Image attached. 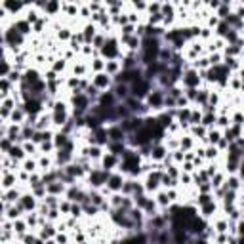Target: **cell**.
<instances>
[{
    "mask_svg": "<svg viewBox=\"0 0 244 244\" xmlns=\"http://www.w3.org/2000/svg\"><path fill=\"white\" fill-rule=\"evenodd\" d=\"M90 181H92V185L99 187V185H103L105 181H109V174H107V172H99V170H96V172H92Z\"/></svg>",
    "mask_w": 244,
    "mask_h": 244,
    "instance_id": "cell-1",
    "label": "cell"
},
{
    "mask_svg": "<svg viewBox=\"0 0 244 244\" xmlns=\"http://www.w3.org/2000/svg\"><path fill=\"white\" fill-rule=\"evenodd\" d=\"M107 134H109V137H111L113 141H122V139H124V130H122L120 126L118 128H111Z\"/></svg>",
    "mask_w": 244,
    "mask_h": 244,
    "instance_id": "cell-2",
    "label": "cell"
},
{
    "mask_svg": "<svg viewBox=\"0 0 244 244\" xmlns=\"http://www.w3.org/2000/svg\"><path fill=\"white\" fill-rule=\"evenodd\" d=\"M183 82H185L189 88H195L196 84H198V76H196V73L195 71H191V73H187L185 76H183Z\"/></svg>",
    "mask_w": 244,
    "mask_h": 244,
    "instance_id": "cell-3",
    "label": "cell"
},
{
    "mask_svg": "<svg viewBox=\"0 0 244 244\" xmlns=\"http://www.w3.org/2000/svg\"><path fill=\"white\" fill-rule=\"evenodd\" d=\"M164 103V99H162V94L160 92H155V94H151L149 96V105H152V107H160Z\"/></svg>",
    "mask_w": 244,
    "mask_h": 244,
    "instance_id": "cell-4",
    "label": "cell"
},
{
    "mask_svg": "<svg viewBox=\"0 0 244 244\" xmlns=\"http://www.w3.org/2000/svg\"><path fill=\"white\" fill-rule=\"evenodd\" d=\"M19 206H21L23 210H33V208H35V200H33V196H30V195L23 196L21 200H19Z\"/></svg>",
    "mask_w": 244,
    "mask_h": 244,
    "instance_id": "cell-5",
    "label": "cell"
},
{
    "mask_svg": "<svg viewBox=\"0 0 244 244\" xmlns=\"http://www.w3.org/2000/svg\"><path fill=\"white\" fill-rule=\"evenodd\" d=\"M109 189H113V191H116V189H122V177H118V176H113V177H109Z\"/></svg>",
    "mask_w": 244,
    "mask_h": 244,
    "instance_id": "cell-6",
    "label": "cell"
},
{
    "mask_svg": "<svg viewBox=\"0 0 244 244\" xmlns=\"http://www.w3.org/2000/svg\"><path fill=\"white\" fill-rule=\"evenodd\" d=\"M105 86H109V76L97 74L96 76V88H105Z\"/></svg>",
    "mask_w": 244,
    "mask_h": 244,
    "instance_id": "cell-7",
    "label": "cell"
},
{
    "mask_svg": "<svg viewBox=\"0 0 244 244\" xmlns=\"http://www.w3.org/2000/svg\"><path fill=\"white\" fill-rule=\"evenodd\" d=\"M46 189H48L52 195H57V193L63 191V185H61V183H50V185H46Z\"/></svg>",
    "mask_w": 244,
    "mask_h": 244,
    "instance_id": "cell-8",
    "label": "cell"
},
{
    "mask_svg": "<svg viewBox=\"0 0 244 244\" xmlns=\"http://www.w3.org/2000/svg\"><path fill=\"white\" fill-rule=\"evenodd\" d=\"M10 157H12V158H21V157H23V149L13 145V147L10 149Z\"/></svg>",
    "mask_w": 244,
    "mask_h": 244,
    "instance_id": "cell-9",
    "label": "cell"
},
{
    "mask_svg": "<svg viewBox=\"0 0 244 244\" xmlns=\"http://www.w3.org/2000/svg\"><path fill=\"white\" fill-rule=\"evenodd\" d=\"M115 96H116V97H126V86H124V84L116 86V92H115Z\"/></svg>",
    "mask_w": 244,
    "mask_h": 244,
    "instance_id": "cell-10",
    "label": "cell"
},
{
    "mask_svg": "<svg viewBox=\"0 0 244 244\" xmlns=\"http://www.w3.org/2000/svg\"><path fill=\"white\" fill-rule=\"evenodd\" d=\"M164 157V149L162 147H155L152 149V158H162Z\"/></svg>",
    "mask_w": 244,
    "mask_h": 244,
    "instance_id": "cell-11",
    "label": "cell"
},
{
    "mask_svg": "<svg viewBox=\"0 0 244 244\" xmlns=\"http://www.w3.org/2000/svg\"><path fill=\"white\" fill-rule=\"evenodd\" d=\"M216 210V206H214V202H208V204H204V208H202V212H204V216H210V214Z\"/></svg>",
    "mask_w": 244,
    "mask_h": 244,
    "instance_id": "cell-12",
    "label": "cell"
},
{
    "mask_svg": "<svg viewBox=\"0 0 244 244\" xmlns=\"http://www.w3.org/2000/svg\"><path fill=\"white\" fill-rule=\"evenodd\" d=\"M2 149H4V151H10V149H12V139H10V137H4V139H2Z\"/></svg>",
    "mask_w": 244,
    "mask_h": 244,
    "instance_id": "cell-13",
    "label": "cell"
},
{
    "mask_svg": "<svg viewBox=\"0 0 244 244\" xmlns=\"http://www.w3.org/2000/svg\"><path fill=\"white\" fill-rule=\"evenodd\" d=\"M103 162H105V168H111V166L116 162V158H115V157H105V160H103Z\"/></svg>",
    "mask_w": 244,
    "mask_h": 244,
    "instance_id": "cell-14",
    "label": "cell"
},
{
    "mask_svg": "<svg viewBox=\"0 0 244 244\" xmlns=\"http://www.w3.org/2000/svg\"><path fill=\"white\" fill-rule=\"evenodd\" d=\"M111 151H113V155H118V152L122 151V143H113V145H111Z\"/></svg>",
    "mask_w": 244,
    "mask_h": 244,
    "instance_id": "cell-15",
    "label": "cell"
},
{
    "mask_svg": "<svg viewBox=\"0 0 244 244\" xmlns=\"http://www.w3.org/2000/svg\"><path fill=\"white\" fill-rule=\"evenodd\" d=\"M86 96H88V97H96V96H97V88H96V86H90Z\"/></svg>",
    "mask_w": 244,
    "mask_h": 244,
    "instance_id": "cell-16",
    "label": "cell"
},
{
    "mask_svg": "<svg viewBox=\"0 0 244 244\" xmlns=\"http://www.w3.org/2000/svg\"><path fill=\"white\" fill-rule=\"evenodd\" d=\"M208 139H210L212 143H216V141H219V134H218V132H212V134L208 135Z\"/></svg>",
    "mask_w": 244,
    "mask_h": 244,
    "instance_id": "cell-17",
    "label": "cell"
},
{
    "mask_svg": "<svg viewBox=\"0 0 244 244\" xmlns=\"http://www.w3.org/2000/svg\"><path fill=\"white\" fill-rule=\"evenodd\" d=\"M198 120H200V115H198V113H191V122H193V124H196Z\"/></svg>",
    "mask_w": 244,
    "mask_h": 244,
    "instance_id": "cell-18",
    "label": "cell"
},
{
    "mask_svg": "<svg viewBox=\"0 0 244 244\" xmlns=\"http://www.w3.org/2000/svg\"><path fill=\"white\" fill-rule=\"evenodd\" d=\"M218 231H219V233L227 231V223H225V221H219V223H218Z\"/></svg>",
    "mask_w": 244,
    "mask_h": 244,
    "instance_id": "cell-19",
    "label": "cell"
},
{
    "mask_svg": "<svg viewBox=\"0 0 244 244\" xmlns=\"http://www.w3.org/2000/svg\"><path fill=\"white\" fill-rule=\"evenodd\" d=\"M196 99H198V101H202V103H204V101H206V99H208V94H206V92H200V94H198V97H196Z\"/></svg>",
    "mask_w": 244,
    "mask_h": 244,
    "instance_id": "cell-20",
    "label": "cell"
},
{
    "mask_svg": "<svg viewBox=\"0 0 244 244\" xmlns=\"http://www.w3.org/2000/svg\"><path fill=\"white\" fill-rule=\"evenodd\" d=\"M214 120H216V118H214V115H208V116L204 118V124H206V126H210V124H212Z\"/></svg>",
    "mask_w": 244,
    "mask_h": 244,
    "instance_id": "cell-21",
    "label": "cell"
},
{
    "mask_svg": "<svg viewBox=\"0 0 244 244\" xmlns=\"http://www.w3.org/2000/svg\"><path fill=\"white\" fill-rule=\"evenodd\" d=\"M15 231H19V233H23V231H25V225H23L21 221H17V223H15Z\"/></svg>",
    "mask_w": 244,
    "mask_h": 244,
    "instance_id": "cell-22",
    "label": "cell"
},
{
    "mask_svg": "<svg viewBox=\"0 0 244 244\" xmlns=\"http://www.w3.org/2000/svg\"><path fill=\"white\" fill-rule=\"evenodd\" d=\"M168 200H170V198H168V195H160V196H158V202H160V204H166Z\"/></svg>",
    "mask_w": 244,
    "mask_h": 244,
    "instance_id": "cell-23",
    "label": "cell"
},
{
    "mask_svg": "<svg viewBox=\"0 0 244 244\" xmlns=\"http://www.w3.org/2000/svg\"><path fill=\"white\" fill-rule=\"evenodd\" d=\"M25 170H27V172H33V170H35V162H27V164H25Z\"/></svg>",
    "mask_w": 244,
    "mask_h": 244,
    "instance_id": "cell-24",
    "label": "cell"
},
{
    "mask_svg": "<svg viewBox=\"0 0 244 244\" xmlns=\"http://www.w3.org/2000/svg\"><path fill=\"white\" fill-rule=\"evenodd\" d=\"M12 181H13V177H12V176H8V177L4 179V187H10V185H12Z\"/></svg>",
    "mask_w": 244,
    "mask_h": 244,
    "instance_id": "cell-25",
    "label": "cell"
},
{
    "mask_svg": "<svg viewBox=\"0 0 244 244\" xmlns=\"http://www.w3.org/2000/svg\"><path fill=\"white\" fill-rule=\"evenodd\" d=\"M206 157H216V149H214V147H210V149L206 151Z\"/></svg>",
    "mask_w": 244,
    "mask_h": 244,
    "instance_id": "cell-26",
    "label": "cell"
},
{
    "mask_svg": "<svg viewBox=\"0 0 244 244\" xmlns=\"http://www.w3.org/2000/svg\"><path fill=\"white\" fill-rule=\"evenodd\" d=\"M181 147L189 149V147H191V139H183V141H181Z\"/></svg>",
    "mask_w": 244,
    "mask_h": 244,
    "instance_id": "cell-27",
    "label": "cell"
},
{
    "mask_svg": "<svg viewBox=\"0 0 244 244\" xmlns=\"http://www.w3.org/2000/svg\"><path fill=\"white\" fill-rule=\"evenodd\" d=\"M71 210H73V216H78L80 214V206H73Z\"/></svg>",
    "mask_w": 244,
    "mask_h": 244,
    "instance_id": "cell-28",
    "label": "cell"
},
{
    "mask_svg": "<svg viewBox=\"0 0 244 244\" xmlns=\"http://www.w3.org/2000/svg\"><path fill=\"white\" fill-rule=\"evenodd\" d=\"M107 69H109L111 73H115V71H116V63H109V67H107Z\"/></svg>",
    "mask_w": 244,
    "mask_h": 244,
    "instance_id": "cell-29",
    "label": "cell"
},
{
    "mask_svg": "<svg viewBox=\"0 0 244 244\" xmlns=\"http://www.w3.org/2000/svg\"><path fill=\"white\" fill-rule=\"evenodd\" d=\"M235 120H237V124H240V122H242V115H237Z\"/></svg>",
    "mask_w": 244,
    "mask_h": 244,
    "instance_id": "cell-30",
    "label": "cell"
}]
</instances>
